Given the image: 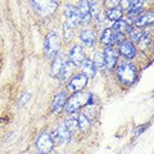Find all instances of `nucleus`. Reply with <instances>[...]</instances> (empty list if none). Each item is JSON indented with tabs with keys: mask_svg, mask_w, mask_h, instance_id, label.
Instances as JSON below:
<instances>
[{
	"mask_svg": "<svg viewBox=\"0 0 154 154\" xmlns=\"http://www.w3.org/2000/svg\"><path fill=\"white\" fill-rule=\"evenodd\" d=\"M119 40H122V33H118V32H114L113 28H107L103 35H102V42L105 45H113L114 42H117Z\"/></svg>",
	"mask_w": 154,
	"mask_h": 154,
	"instance_id": "obj_10",
	"label": "nucleus"
},
{
	"mask_svg": "<svg viewBox=\"0 0 154 154\" xmlns=\"http://www.w3.org/2000/svg\"><path fill=\"white\" fill-rule=\"evenodd\" d=\"M38 154H44V153H38Z\"/></svg>",
	"mask_w": 154,
	"mask_h": 154,
	"instance_id": "obj_31",
	"label": "nucleus"
},
{
	"mask_svg": "<svg viewBox=\"0 0 154 154\" xmlns=\"http://www.w3.org/2000/svg\"><path fill=\"white\" fill-rule=\"evenodd\" d=\"M66 93H59L54 96V100H53V104H51V108H53V112L54 113H59L62 108L64 107L66 104Z\"/></svg>",
	"mask_w": 154,
	"mask_h": 154,
	"instance_id": "obj_14",
	"label": "nucleus"
},
{
	"mask_svg": "<svg viewBox=\"0 0 154 154\" xmlns=\"http://www.w3.org/2000/svg\"><path fill=\"white\" fill-rule=\"evenodd\" d=\"M54 139L57 143H67L71 139V131L66 123H60L54 131Z\"/></svg>",
	"mask_w": 154,
	"mask_h": 154,
	"instance_id": "obj_9",
	"label": "nucleus"
},
{
	"mask_svg": "<svg viewBox=\"0 0 154 154\" xmlns=\"http://www.w3.org/2000/svg\"><path fill=\"white\" fill-rule=\"evenodd\" d=\"M81 69H82L84 75L86 77H94L96 73V67L94 66V63L89 59H84L82 63H81Z\"/></svg>",
	"mask_w": 154,
	"mask_h": 154,
	"instance_id": "obj_16",
	"label": "nucleus"
},
{
	"mask_svg": "<svg viewBox=\"0 0 154 154\" xmlns=\"http://www.w3.org/2000/svg\"><path fill=\"white\" fill-rule=\"evenodd\" d=\"M118 50L123 57L128 58V59H131V58L136 55V49L132 45V42H130V41H121L118 45Z\"/></svg>",
	"mask_w": 154,
	"mask_h": 154,
	"instance_id": "obj_12",
	"label": "nucleus"
},
{
	"mask_svg": "<svg viewBox=\"0 0 154 154\" xmlns=\"http://www.w3.org/2000/svg\"><path fill=\"white\" fill-rule=\"evenodd\" d=\"M64 123H66V126L69 128V131H71V132H72V131H75V130L79 127V126H77V118H69L68 121L64 122Z\"/></svg>",
	"mask_w": 154,
	"mask_h": 154,
	"instance_id": "obj_27",
	"label": "nucleus"
},
{
	"mask_svg": "<svg viewBox=\"0 0 154 154\" xmlns=\"http://www.w3.org/2000/svg\"><path fill=\"white\" fill-rule=\"evenodd\" d=\"M85 59V54H84V49L81 45H76L71 49L69 51V60L73 63L75 66L81 64L82 60Z\"/></svg>",
	"mask_w": 154,
	"mask_h": 154,
	"instance_id": "obj_11",
	"label": "nucleus"
},
{
	"mask_svg": "<svg viewBox=\"0 0 154 154\" xmlns=\"http://www.w3.org/2000/svg\"><path fill=\"white\" fill-rule=\"evenodd\" d=\"M105 7L112 9V8H117V5L119 4V0H105Z\"/></svg>",
	"mask_w": 154,
	"mask_h": 154,
	"instance_id": "obj_29",
	"label": "nucleus"
},
{
	"mask_svg": "<svg viewBox=\"0 0 154 154\" xmlns=\"http://www.w3.org/2000/svg\"><path fill=\"white\" fill-rule=\"evenodd\" d=\"M63 32H64V38L67 41L71 40L72 36H73V28H72L69 25H67V23L63 25Z\"/></svg>",
	"mask_w": 154,
	"mask_h": 154,
	"instance_id": "obj_25",
	"label": "nucleus"
},
{
	"mask_svg": "<svg viewBox=\"0 0 154 154\" xmlns=\"http://www.w3.org/2000/svg\"><path fill=\"white\" fill-rule=\"evenodd\" d=\"M86 84H88V77H86L84 73L82 75H77L75 76L73 79L69 81L68 84V90L69 91H73V93H77V91H81L82 90Z\"/></svg>",
	"mask_w": 154,
	"mask_h": 154,
	"instance_id": "obj_8",
	"label": "nucleus"
},
{
	"mask_svg": "<svg viewBox=\"0 0 154 154\" xmlns=\"http://www.w3.org/2000/svg\"><path fill=\"white\" fill-rule=\"evenodd\" d=\"M128 27H130V26L127 25V22H126V21L118 19V21H116V22H114V25H113V31L118 32V33H125V32H127Z\"/></svg>",
	"mask_w": 154,
	"mask_h": 154,
	"instance_id": "obj_21",
	"label": "nucleus"
},
{
	"mask_svg": "<svg viewBox=\"0 0 154 154\" xmlns=\"http://www.w3.org/2000/svg\"><path fill=\"white\" fill-rule=\"evenodd\" d=\"M130 3H131V0H119V5L122 9H128Z\"/></svg>",
	"mask_w": 154,
	"mask_h": 154,
	"instance_id": "obj_30",
	"label": "nucleus"
},
{
	"mask_svg": "<svg viewBox=\"0 0 154 154\" xmlns=\"http://www.w3.org/2000/svg\"><path fill=\"white\" fill-rule=\"evenodd\" d=\"M75 71V64L72 63L71 60H64L63 63V67L60 69V73H59V77L62 80H66L72 75V72Z\"/></svg>",
	"mask_w": 154,
	"mask_h": 154,
	"instance_id": "obj_19",
	"label": "nucleus"
},
{
	"mask_svg": "<svg viewBox=\"0 0 154 154\" xmlns=\"http://www.w3.org/2000/svg\"><path fill=\"white\" fill-rule=\"evenodd\" d=\"M153 23V13H145V14H141L139 16V18L135 21V26L136 27H144V26H149Z\"/></svg>",
	"mask_w": 154,
	"mask_h": 154,
	"instance_id": "obj_18",
	"label": "nucleus"
},
{
	"mask_svg": "<svg viewBox=\"0 0 154 154\" xmlns=\"http://www.w3.org/2000/svg\"><path fill=\"white\" fill-rule=\"evenodd\" d=\"M36 146L38 148L40 152L48 153V152L51 150L53 146H54V141H53V139L50 137L49 134H41L36 140Z\"/></svg>",
	"mask_w": 154,
	"mask_h": 154,
	"instance_id": "obj_7",
	"label": "nucleus"
},
{
	"mask_svg": "<svg viewBox=\"0 0 154 154\" xmlns=\"http://www.w3.org/2000/svg\"><path fill=\"white\" fill-rule=\"evenodd\" d=\"M63 63H64L63 55H60V54L55 55L54 62H53V64H51V71H50L53 77H59V73H60L62 67H63Z\"/></svg>",
	"mask_w": 154,
	"mask_h": 154,
	"instance_id": "obj_15",
	"label": "nucleus"
},
{
	"mask_svg": "<svg viewBox=\"0 0 154 154\" xmlns=\"http://www.w3.org/2000/svg\"><path fill=\"white\" fill-rule=\"evenodd\" d=\"M77 12H79V16H80V22L82 23V25H86L91 19L89 0H80L79 4H77Z\"/></svg>",
	"mask_w": 154,
	"mask_h": 154,
	"instance_id": "obj_5",
	"label": "nucleus"
},
{
	"mask_svg": "<svg viewBox=\"0 0 154 154\" xmlns=\"http://www.w3.org/2000/svg\"><path fill=\"white\" fill-rule=\"evenodd\" d=\"M94 66L96 67V68H102V67L104 66V55L102 51H96L94 54Z\"/></svg>",
	"mask_w": 154,
	"mask_h": 154,
	"instance_id": "obj_24",
	"label": "nucleus"
},
{
	"mask_svg": "<svg viewBox=\"0 0 154 154\" xmlns=\"http://www.w3.org/2000/svg\"><path fill=\"white\" fill-rule=\"evenodd\" d=\"M90 12H91V16L93 17H98L99 14V4L96 0H93V2L90 3Z\"/></svg>",
	"mask_w": 154,
	"mask_h": 154,
	"instance_id": "obj_26",
	"label": "nucleus"
},
{
	"mask_svg": "<svg viewBox=\"0 0 154 154\" xmlns=\"http://www.w3.org/2000/svg\"><path fill=\"white\" fill-rule=\"evenodd\" d=\"M90 102H91V94L90 93H81V91H77V93H75L68 99L67 105H66V110H67V113L72 114V113H75L77 109L88 105Z\"/></svg>",
	"mask_w": 154,
	"mask_h": 154,
	"instance_id": "obj_1",
	"label": "nucleus"
},
{
	"mask_svg": "<svg viewBox=\"0 0 154 154\" xmlns=\"http://www.w3.org/2000/svg\"><path fill=\"white\" fill-rule=\"evenodd\" d=\"M127 32L130 33V36H131V38H132L135 42H137L139 40H140V37L143 36V33H144V32L140 30V28L136 27V26H135V27H128Z\"/></svg>",
	"mask_w": 154,
	"mask_h": 154,
	"instance_id": "obj_22",
	"label": "nucleus"
},
{
	"mask_svg": "<svg viewBox=\"0 0 154 154\" xmlns=\"http://www.w3.org/2000/svg\"><path fill=\"white\" fill-rule=\"evenodd\" d=\"M77 126H79V128L82 130V131H86L90 127V118L85 113H81L79 116V118H77Z\"/></svg>",
	"mask_w": 154,
	"mask_h": 154,
	"instance_id": "obj_20",
	"label": "nucleus"
},
{
	"mask_svg": "<svg viewBox=\"0 0 154 154\" xmlns=\"http://www.w3.org/2000/svg\"><path fill=\"white\" fill-rule=\"evenodd\" d=\"M149 40H150L149 35H146V33H143V36L140 37V40L137 41V44H139V46H140V48H145L149 44Z\"/></svg>",
	"mask_w": 154,
	"mask_h": 154,
	"instance_id": "obj_28",
	"label": "nucleus"
},
{
	"mask_svg": "<svg viewBox=\"0 0 154 154\" xmlns=\"http://www.w3.org/2000/svg\"><path fill=\"white\" fill-rule=\"evenodd\" d=\"M32 5L41 16H50L58 7V0H31Z\"/></svg>",
	"mask_w": 154,
	"mask_h": 154,
	"instance_id": "obj_3",
	"label": "nucleus"
},
{
	"mask_svg": "<svg viewBox=\"0 0 154 154\" xmlns=\"http://www.w3.org/2000/svg\"><path fill=\"white\" fill-rule=\"evenodd\" d=\"M81 41L84 42L85 45H88V46H93L95 44V40H96V36H95V32L94 31H91V30H85L81 32Z\"/></svg>",
	"mask_w": 154,
	"mask_h": 154,
	"instance_id": "obj_17",
	"label": "nucleus"
},
{
	"mask_svg": "<svg viewBox=\"0 0 154 154\" xmlns=\"http://www.w3.org/2000/svg\"><path fill=\"white\" fill-rule=\"evenodd\" d=\"M103 55H104V68H107V69H110V68H113V67L116 66V63H117V57L118 54L116 53L113 49H105V51L103 53Z\"/></svg>",
	"mask_w": 154,
	"mask_h": 154,
	"instance_id": "obj_13",
	"label": "nucleus"
},
{
	"mask_svg": "<svg viewBox=\"0 0 154 154\" xmlns=\"http://www.w3.org/2000/svg\"><path fill=\"white\" fill-rule=\"evenodd\" d=\"M59 50V36L57 31H51L45 40V54L48 58H54Z\"/></svg>",
	"mask_w": 154,
	"mask_h": 154,
	"instance_id": "obj_4",
	"label": "nucleus"
},
{
	"mask_svg": "<svg viewBox=\"0 0 154 154\" xmlns=\"http://www.w3.org/2000/svg\"><path fill=\"white\" fill-rule=\"evenodd\" d=\"M117 75L123 85H131L136 80V68L131 63H123L118 67Z\"/></svg>",
	"mask_w": 154,
	"mask_h": 154,
	"instance_id": "obj_2",
	"label": "nucleus"
},
{
	"mask_svg": "<svg viewBox=\"0 0 154 154\" xmlns=\"http://www.w3.org/2000/svg\"><path fill=\"white\" fill-rule=\"evenodd\" d=\"M64 14H66V23L67 25H69L72 28H75L80 23L79 12H77V8H75L73 5H71V4L66 5Z\"/></svg>",
	"mask_w": 154,
	"mask_h": 154,
	"instance_id": "obj_6",
	"label": "nucleus"
},
{
	"mask_svg": "<svg viewBox=\"0 0 154 154\" xmlns=\"http://www.w3.org/2000/svg\"><path fill=\"white\" fill-rule=\"evenodd\" d=\"M108 18L110 19V21H118V19H121L122 17V9L121 8H112L108 11Z\"/></svg>",
	"mask_w": 154,
	"mask_h": 154,
	"instance_id": "obj_23",
	"label": "nucleus"
}]
</instances>
